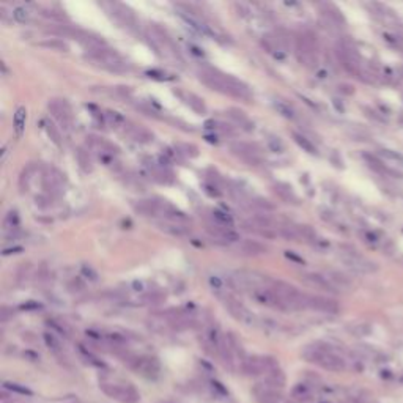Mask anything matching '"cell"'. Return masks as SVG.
<instances>
[{"instance_id": "obj_55", "label": "cell", "mask_w": 403, "mask_h": 403, "mask_svg": "<svg viewBox=\"0 0 403 403\" xmlns=\"http://www.w3.org/2000/svg\"><path fill=\"white\" fill-rule=\"evenodd\" d=\"M35 200H37V205H38L39 208H47V207H49L47 203H44V202H47V200L44 199V197H37Z\"/></svg>"}, {"instance_id": "obj_23", "label": "cell", "mask_w": 403, "mask_h": 403, "mask_svg": "<svg viewBox=\"0 0 403 403\" xmlns=\"http://www.w3.org/2000/svg\"><path fill=\"white\" fill-rule=\"evenodd\" d=\"M274 192L281 197L282 200H285L287 203H298V197L295 195V192H293L288 184L277 183L274 186Z\"/></svg>"}, {"instance_id": "obj_48", "label": "cell", "mask_w": 403, "mask_h": 403, "mask_svg": "<svg viewBox=\"0 0 403 403\" xmlns=\"http://www.w3.org/2000/svg\"><path fill=\"white\" fill-rule=\"evenodd\" d=\"M216 129L217 131H221L224 135H235V129L231 125H229V123H217Z\"/></svg>"}, {"instance_id": "obj_19", "label": "cell", "mask_w": 403, "mask_h": 403, "mask_svg": "<svg viewBox=\"0 0 403 403\" xmlns=\"http://www.w3.org/2000/svg\"><path fill=\"white\" fill-rule=\"evenodd\" d=\"M126 133L131 139H134L135 142H140V143H148V142H153V134L148 131V129L142 128V126H137V125H129L126 126Z\"/></svg>"}, {"instance_id": "obj_14", "label": "cell", "mask_w": 403, "mask_h": 403, "mask_svg": "<svg viewBox=\"0 0 403 403\" xmlns=\"http://www.w3.org/2000/svg\"><path fill=\"white\" fill-rule=\"evenodd\" d=\"M307 307L312 310L325 312V313H337L339 312V304L337 301L325 296H309V304Z\"/></svg>"}, {"instance_id": "obj_25", "label": "cell", "mask_w": 403, "mask_h": 403, "mask_svg": "<svg viewBox=\"0 0 403 403\" xmlns=\"http://www.w3.org/2000/svg\"><path fill=\"white\" fill-rule=\"evenodd\" d=\"M76 159H77V164L79 167L84 170L85 173H90L93 170V164H92V159H90V154H88L87 150L84 148H77L76 150Z\"/></svg>"}, {"instance_id": "obj_27", "label": "cell", "mask_w": 403, "mask_h": 403, "mask_svg": "<svg viewBox=\"0 0 403 403\" xmlns=\"http://www.w3.org/2000/svg\"><path fill=\"white\" fill-rule=\"evenodd\" d=\"M272 104H274L277 114H281L282 117L288 118V120H293V118L296 117V111L288 104V102H285L282 99H274V102H272Z\"/></svg>"}, {"instance_id": "obj_50", "label": "cell", "mask_w": 403, "mask_h": 403, "mask_svg": "<svg viewBox=\"0 0 403 403\" xmlns=\"http://www.w3.org/2000/svg\"><path fill=\"white\" fill-rule=\"evenodd\" d=\"M47 325L49 326H52L54 329L56 331H58L61 336H68V331H66V327L65 326H61V325H58L57 322H54V320H51V322H47Z\"/></svg>"}, {"instance_id": "obj_49", "label": "cell", "mask_w": 403, "mask_h": 403, "mask_svg": "<svg viewBox=\"0 0 403 403\" xmlns=\"http://www.w3.org/2000/svg\"><path fill=\"white\" fill-rule=\"evenodd\" d=\"M210 386H211V389H213L214 392H217L219 395H227L229 394V391L222 386V383H219V381H214V380L210 381Z\"/></svg>"}, {"instance_id": "obj_3", "label": "cell", "mask_w": 403, "mask_h": 403, "mask_svg": "<svg viewBox=\"0 0 403 403\" xmlns=\"http://www.w3.org/2000/svg\"><path fill=\"white\" fill-rule=\"evenodd\" d=\"M88 57H90V60H93L95 63H98L99 66H102L107 71H112V73H125V71H128L126 61L123 60L115 51L109 49L107 46L96 47V49L88 51Z\"/></svg>"}, {"instance_id": "obj_52", "label": "cell", "mask_w": 403, "mask_h": 403, "mask_svg": "<svg viewBox=\"0 0 403 403\" xmlns=\"http://www.w3.org/2000/svg\"><path fill=\"white\" fill-rule=\"evenodd\" d=\"M22 309H25V310H32V309H41V304H38V303H33V301H29V303H25V304L22 306Z\"/></svg>"}, {"instance_id": "obj_54", "label": "cell", "mask_w": 403, "mask_h": 403, "mask_svg": "<svg viewBox=\"0 0 403 403\" xmlns=\"http://www.w3.org/2000/svg\"><path fill=\"white\" fill-rule=\"evenodd\" d=\"M133 288L135 291H143V290H145V285H143V282L135 281V282H133Z\"/></svg>"}, {"instance_id": "obj_28", "label": "cell", "mask_w": 403, "mask_h": 403, "mask_svg": "<svg viewBox=\"0 0 403 403\" xmlns=\"http://www.w3.org/2000/svg\"><path fill=\"white\" fill-rule=\"evenodd\" d=\"M291 135H293V140H295V142L298 143V145L304 150V152L310 153V154H317V147L313 145V143H312L309 139H307L306 135L299 134V133H296V131H293Z\"/></svg>"}, {"instance_id": "obj_39", "label": "cell", "mask_w": 403, "mask_h": 403, "mask_svg": "<svg viewBox=\"0 0 403 403\" xmlns=\"http://www.w3.org/2000/svg\"><path fill=\"white\" fill-rule=\"evenodd\" d=\"M279 235L284 236L285 240H288V241H299L301 240V236H299L296 227H281L279 229Z\"/></svg>"}, {"instance_id": "obj_22", "label": "cell", "mask_w": 403, "mask_h": 403, "mask_svg": "<svg viewBox=\"0 0 403 403\" xmlns=\"http://www.w3.org/2000/svg\"><path fill=\"white\" fill-rule=\"evenodd\" d=\"M25 117H27L25 107L22 106L18 107L15 117H13V126H15V133L18 137H22V134L25 131Z\"/></svg>"}, {"instance_id": "obj_33", "label": "cell", "mask_w": 403, "mask_h": 403, "mask_svg": "<svg viewBox=\"0 0 403 403\" xmlns=\"http://www.w3.org/2000/svg\"><path fill=\"white\" fill-rule=\"evenodd\" d=\"M44 125H46V131H47V135H49L51 137V140L56 143V145L58 147V148H61V135H60V133H58V129H57V126L54 125L52 121H44Z\"/></svg>"}, {"instance_id": "obj_8", "label": "cell", "mask_w": 403, "mask_h": 403, "mask_svg": "<svg viewBox=\"0 0 403 403\" xmlns=\"http://www.w3.org/2000/svg\"><path fill=\"white\" fill-rule=\"evenodd\" d=\"M252 298H254L258 304L271 307V309H274V310H282V312L290 310L287 303L277 295L274 290L269 288V287H262V288L254 290L252 291Z\"/></svg>"}, {"instance_id": "obj_10", "label": "cell", "mask_w": 403, "mask_h": 403, "mask_svg": "<svg viewBox=\"0 0 403 403\" xmlns=\"http://www.w3.org/2000/svg\"><path fill=\"white\" fill-rule=\"evenodd\" d=\"M129 364L134 368L135 372L143 375L147 378H153L159 373L161 365L158 363L156 358H150V356H142V358H134L129 361Z\"/></svg>"}, {"instance_id": "obj_37", "label": "cell", "mask_w": 403, "mask_h": 403, "mask_svg": "<svg viewBox=\"0 0 403 403\" xmlns=\"http://www.w3.org/2000/svg\"><path fill=\"white\" fill-rule=\"evenodd\" d=\"M106 117H107V121L111 123V125L114 128H120V126H126V118L123 117L121 114L118 112H112V111H109L106 114Z\"/></svg>"}, {"instance_id": "obj_42", "label": "cell", "mask_w": 403, "mask_h": 403, "mask_svg": "<svg viewBox=\"0 0 403 403\" xmlns=\"http://www.w3.org/2000/svg\"><path fill=\"white\" fill-rule=\"evenodd\" d=\"M254 205H255L257 208L263 210L265 213H269V211H276V205L272 203L271 200H268V199H263V197H257V199L254 200Z\"/></svg>"}, {"instance_id": "obj_36", "label": "cell", "mask_w": 403, "mask_h": 403, "mask_svg": "<svg viewBox=\"0 0 403 403\" xmlns=\"http://www.w3.org/2000/svg\"><path fill=\"white\" fill-rule=\"evenodd\" d=\"M380 156H383V158L387 159V161H392L395 164H399V166H403V154L394 152V150H387V148L380 150Z\"/></svg>"}, {"instance_id": "obj_38", "label": "cell", "mask_w": 403, "mask_h": 403, "mask_svg": "<svg viewBox=\"0 0 403 403\" xmlns=\"http://www.w3.org/2000/svg\"><path fill=\"white\" fill-rule=\"evenodd\" d=\"M3 387L5 389H8L10 392H13V394H19V395H33V392L30 391L29 387H25V386H22V384H18V383H5L3 384Z\"/></svg>"}, {"instance_id": "obj_44", "label": "cell", "mask_w": 403, "mask_h": 403, "mask_svg": "<svg viewBox=\"0 0 403 403\" xmlns=\"http://www.w3.org/2000/svg\"><path fill=\"white\" fill-rule=\"evenodd\" d=\"M44 342H46V345L51 348L52 351H56V353H58L60 351V342L58 340L56 339V336H54V334H51V332H44Z\"/></svg>"}, {"instance_id": "obj_17", "label": "cell", "mask_w": 403, "mask_h": 403, "mask_svg": "<svg viewBox=\"0 0 403 403\" xmlns=\"http://www.w3.org/2000/svg\"><path fill=\"white\" fill-rule=\"evenodd\" d=\"M240 254L243 255H248V257H254V255H262V254H266L268 252V248H266L265 244L258 243V241H254V240H246L243 243H240Z\"/></svg>"}, {"instance_id": "obj_9", "label": "cell", "mask_w": 403, "mask_h": 403, "mask_svg": "<svg viewBox=\"0 0 403 403\" xmlns=\"http://www.w3.org/2000/svg\"><path fill=\"white\" fill-rule=\"evenodd\" d=\"M47 107H49L51 115L57 120L58 125L63 128L65 131H70L73 125V115L68 102L65 99H51Z\"/></svg>"}, {"instance_id": "obj_46", "label": "cell", "mask_w": 403, "mask_h": 403, "mask_svg": "<svg viewBox=\"0 0 403 403\" xmlns=\"http://www.w3.org/2000/svg\"><path fill=\"white\" fill-rule=\"evenodd\" d=\"M80 272H82V277L88 279V281H92V282H96V281H98V272L95 271V269L92 268V266H88V265H82Z\"/></svg>"}, {"instance_id": "obj_40", "label": "cell", "mask_w": 403, "mask_h": 403, "mask_svg": "<svg viewBox=\"0 0 403 403\" xmlns=\"http://www.w3.org/2000/svg\"><path fill=\"white\" fill-rule=\"evenodd\" d=\"M298 230V233L301 238H304V240H309V241H313L317 238V233H315V230H313L310 225H298L296 227Z\"/></svg>"}, {"instance_id": "obj_30", "label": "cell", "mask_w": 403, "mask_h": 403, "mask_svg": "<svg viewBox=\"0 0 403 403\" xmlns=\"http://www.w3.org/2000/svg\"><path fill=\"white\" fill-rule=\"evenodd\" d=\"M254 222L257 227H260L263 230H271L274 229V219L269 216V214H255L254 216Z\"/></svg>"}, {"instance_id": "obj_31", "label": "cell", "mask_w": 403, "mask_h": 403, "mask_svg": "<svg viewBox=\"0 0 403 403\" xmlns=\"http://www.w3.org/2000/svg\"><path fill=\"white\" fill-rule=\"evenodd\" d=\"M227 114H229L230 118H233L235 121H238L241 126H248V129L254 128V125H250V121L248 120V117H246V114L243 111H240V109H229Z\"/></svg>"}, {"instance_id": "obj_29", "label": "cell", "mask_w": 403, "mask_h": 403, "mask_svg": "<svg viewBox=\"0 0 403 403\" xmlns=\"http://www.w3.org/2000/svg\"><path fill=\"white\" fill-rule=\"evenodd\" d=\"M19 227V214H18V211H10L8 214L5 216V219H3V229L5 230H10L11 233L15 230H18Z\"/></svg>"}, {"instance_id": "obj_32", "label": "cell", "mask_w": 403, "mask_h": 403, "mask_svg": "<svg viewBox=\"0 0 403 403\" xmlns=\"http://www.w3.org/2000/svg\"><path fill=\"white\" fill-rule=\"evenodd\" d=\"M142 301L145 304H161L162 301H166V295L158 290H152L142 296Z\"/></svg>"}, {"instance_id": "obj_47", "label": "cell", "mask_w": 403, "mask_h": 403, "mask_svg": "<svg viewBox=\"0 0 403 403\" xmlns=\"http://www.w3.org/2000/svg\"><path fill=\"white\" fill-rule=\"evenodd\" d=\"M268 147H269L271 152H274V153H282L285 150L282 140L279 137H269L268 139Z\"/></svg>"}, {"instance_id": "obj_20", "label": "cell", "mask_w": 403, "mask_h": 403, "mask_svg": "<svg viewBox=\"0 0 403 403\" xmlns=\"http://www.w3.org/2000/svg\"><path fill=\"white\" fill-rule=\"evenodd\" d=\"M265 383L272 386V387H276V389H282L287 383L285 373L279 367L272 368V370H269L268 373L265 375Z\"/></svg>"}, {"instance_id": "obj_53", "label": "cell", "mask_w": 403, "mask_h": 403, "mask_svg": "<svg viewBox=\"0 0 403 403\" xmlns=\"http://www.w3.org/2000/svg\"><path fill=\"white\" fill-rule=\"evenodd\" d=\"M339 90L346 95H353V92H354L351 85H339Z\"/></svg>"}, {"instance_id": "obj_12", "label": "cell", "mask_w": 403, "mask_h": 403, "mask_svg": "<svg viewBox=\"0 0 403 403\" xmlns=\"http://www.w3.org/2000/svg\"><path fill=\"white\" fill-rule=\"evenodd\" d=\"M252 394H254L257 403H279L282 400L281 389H276L269 384H266L265 381L257 383L252 387Z\"/></svg>"}, {"instance_id": "obj_5", "label": "cell", "mask_w": 403, "mask_h": 403, "mask_svg": "<svg viewBox=\"0 0 403 403\" xmlns=\"http://www.w3.org/2000/svg\"><path fill=\"white\" fill-rule=\"evenodd\" d=\"M219 299L222 301V304L225 306V309L230 312V315L233 317L235 320H238L240 323H243L246 326H257L258 325L257 317L254 315V313H252L246 306H243L236 298L231 296L230 293L224 295Z\"/></svg>"}, {"instance_id": "obj_35", "label": "cell", "mask_w": 403, "mask_h": 403, "mask_svg": "<svg viewBox=\"0 0 403 403\" xmlns=\"http://www.w3.org/2000/svg\"><path fill=\"white\" fill-rule=\"evenodd\" d=\"M30 271H32V266H30V263H22L18 268V272H16V281H18V284H25L27 281H29L30 279Z\"/></svg>"}, {"instance_id": "obj_15", "label": "cell", "mask_w": 403, "mask_h": 403, "mask_svg": "<svg viewBox=\"0 0 403 403\" xmlns=\"http://www.w3.org/2000/svg\"><path fill=\"white\" fill-rule=\"evenodd\" d=\"M112 6H114L115 18H117L123 25L128 27V29H131V30L137 29V19H135L134 13L129 10L128 6L120 5V3H114Z\"/></svg>"}, {"instance_id": "obj_56", "label": "cell", "mask_w": 403, "mask_h": 403, "mask_svg": "<svg viewBox=\"0 0 403 403\" xmlns=\"http://www.w3.org/2000/svg\"><path fill=\"white\" fill-rule=\"evenodd\" d=\"M287 257H288V258H293V260H296V262H303L301 258H298L296 255H293L291 252H287Z\"/></svg>"}, {"instance_id": "obj_26", "label": "cell", "mask_w": 403, "mask_h": 403, "mask_svg": "<svg viewBox=\"0 0 403 403\" xmlns=\"http://www.w3.org/2000/svg\"><path fill=\"white\" fill-rule=\"evenodd\" d=\"M213 219H214V224L219 225V227H225V229H231L233 227V219H231V216L229 213H225L222 210H213Z\"/></svg>"}, {"instance_id": "obj_7", "label": "cell", "mask_w": 403, "mask_h": 403, "mask_svg": "<svg viewBox=\"0 0 403 403\" xmlns=\"http://www.w3.org/2000/svg\"><path fill=\"white\" fill-rule=\"evenodd\" d=\"M342 263L346 266L348 269H351L353 272H358V274H368V272H373L378 269V266L373 262L367 260L365 257L356 254V252H342V257H340Z\"/></svg>"}, {"instance_id": "obj_21", "label": "cell", "mask_w": 403, "mask_h": 403, "mask_svg": "<svg viewBox=\"0 0 403 403\" xmlns=\"http://www.w3.org/2000/svg\"><path fill=\"white\" fill-rule=\"evenodd\" d=\"M159 230L166 231V233L176 236V238H183L189 233V230L184 227L183 224H176V222H158Z\"/></svg>"}, {"instance_id": "obj_1", "label": "cell", "mask_w": 403, "mask_h": 403, "mask_svg": "<svg viewBox=\"0 0 403 403\" xmlns=\"http://www.w3.org/2000/svg\"><path fill=\"white\" fill-rule=\"evenodd\" d=\"M199 79L207 87H210L211 90H216L219 93L240 98L244 101L252 99V93L244 82H241L240 79H236L233 76H230V74L222 73L221 70H216V68H211V66L202 68L199 71Z\"/></svg>"}, {"instance_id": "obj_41", "label": "cell", "mask_w": 403, "mask_h": 403, "mask_svg": "<svg viewBox=\"0 0 403 403\" xmlns=\"http://www.w3.org/2000/svg\"><path fill=\"white\" fill-rule=\"evenodd\" d=\"M325 8H326L325 15H326L327 18H329L331 20H334V22H340V24L345 22L344 18H342V15H340V11L336 8V6H332V5H325Z\"/></svg>"}, {"instance_id": "obj_2", "label": "cell", "mask_w": 403, "mask_h": 403, "mask_svg": "<svg viewBox=\"0 0 403 403\" xmlns=\"http://www.w3.org/2000/svg\"><path fill=\"white\" fill-rule=\"evenodd\" d=\"M303 358L329 372H344L346 368L345 359L342 356H339L336 351H332L331 348H326V346H320V345L306 346L303 350Z\"/></svg>"}, {"instance_id": "obj_4", "label": "cell", "mask_w": 403, "mask_h": 403, "mask_svg": "<svg viewBox=\"0 0 403 403\" xmlns=\"http://www.w3.org/2000/svg\"><path fill=\"white\" fill-rule=\"evenodd\" d=\"M295 52L301 63L307 68L317 66V39L310 32L298 35L295 39Z\"/></svg>"}, {"instance_id": "obj_24", "label": "cell", "mask_w": 403, "mask_h": 403, "mask_svg": "<svg viewBox=\"0 0 403 403\" xmlns=\"http://www.w3.org/2000/svg\"><path fill=\"white\" fill-rule=\"evenodd\" d=\"M186 104L192 109L195 114H199V115L207 114V106H205L203 99L194 93H186Z\"/></svg>"}, {"instance_id": "obj_6", "label": "cell", "mask_w": 403, "mask_h": 403, "mask_svg": "<svg viewBox=\"0 0 403 403\" xmlns=\"http://www.w3.org/2000/svg\"><path fill=\"white\" fill-rule=\"evenodd\" d=\"M102 391H104L109 397L121 402V403H137L140 395L139 392L131 384L121 386V384H111V383H102L101 384Z\"/></svg>"}, {"instance_id": "obj_13", "label": "cell", "mask_w": 403, "mask_h": 403, "mask_svg": "<svg viewBox=\"0 0 403 403\" xmlns=\"http://www.w3.org/2000/svg\"><path fill=\"white\" fill-rule=\"evenodd\" d=\"M301 279L306 284L315 287V288H318V290H323V291H327V293H337V287L334 285L326 276L318 274V272H306V274H303Z\"/></svg>"}, {"instance_id": "obj_43", "label": "cell", "mask_w": 403, "mask_h": 403, "mask_svg": "<svg viewBox=\"0 0 403 403\" xmlns=\"http://www.w3.org/2000/svg\"><path fill=\"white\" fill-rule=\"evenodd\" d=\"M13 18H15L18 22H27V20H29V18H30V13L27 11L24 6H18V8H15L13 10Z\"/></svg>"}, {"instance_id": "obj_11", "label": "cell", "mask_w": 403, "mask_h": 403, "mask_svg": "<svg viewBox=\"0 0 403 403\" xmlns=\"http://www.w3.org/2000/svg\"><path fill=\"white\" fill-rule=\"evenodd\" d=\"M230 152L236 154L238 158L243 159L244 162H248L249 166H258L260 164V158H258L257 147L250 145L246 142H233L230 143Z\"/></svg>"}, {"instance_id": "obj_16", "label": "cell", "mask_w": 403, "mask_h": 403, "mask_svg": "<svg viewBox=\"0 0 403 403\" xmlns=\"http://www.w3.org/2000/svg\"><path fill=\"white\" fill-rule=\"evenodd\" d=\"M291 397L293 400L296 402H312L315 399V391H313V387L307 383H298L295 387L291 389Z\"/></svg>"}, {"instance_id": "obj_18", "label": "cell", "mask_w": 403, "mask_h": 403, "mask_svg": "<svg viewBox=\"0 0 403 403\" xmlns=\"http://www.w3.org/2000/svg\"><path fill=\"white\" fill-rule=\"evenodd\" d=\"M180 16L181 19L186 22L191 29L195 30L197 33H202V35H210V37H214V33L211 32V29L207 25V24H203L200 19H197L195 16L192 15H186V13H180Z\"/></svg>"}, {"instance_id": "obj_45", "label": "cell", "mask_w": 403, "mask_h": 403, "mask_svg": "<svg viewBox=\"0 0 403 403\" xmlns=\"http://www.w3.org/2000/svg\"><path fill=\"white\" fill-rule=\"evenodd\" d=\"M329 276L331 277H327L329 279V281L334 284V285H342V287H346V285H350V281H348V279L344 276V274H340V272H336V271H332V272H329Z\"/></svg>"}, {"instance_id": "obj_57", "label": "cell", "mask_w": 403, "mask_h": 403, "mask_svg": "<svg viewBox=\"0 0 403 403\" xmlns=\"http://www.w3.org/2000/svg\"><path fill=\"white\" fill-rule=\"evenodd\" d=\"M325 403H326V402H325Z\"/></svg>"}, {"instance_id": "obj_34", "label": "cell", "mask_w": 403, "mask_h": 403, "mask_svg": "<svg viewBox=\"0 0 403 403\" xmlns=\"http://www.w3.org/2000/svg\"><path fill=\"white\" fill-rule=\"evenodd\" d=\"M39 46H43V47H47V49L60 51V52H66V51H68V44L65 43V41L58 39V38H54V39H47V41H43V43H39Z\"/></svg>"}, {"instance_id": "obj_51", "label": "cell", "mask_w": 403, "mask_h": 403, "mask_svg": "<svg viewBox=\"0 0 403 403\" xmlns=\"http://www.w3.org/2000/svg\"><path fill=\"white\" fill-rule=\"evenodd\" d=\"M183 148L186 150V152H184V153L189 154V156H197V154H199V150H197V147H195V145H188V143H184Z\"/></svg>"}]
</instances>
